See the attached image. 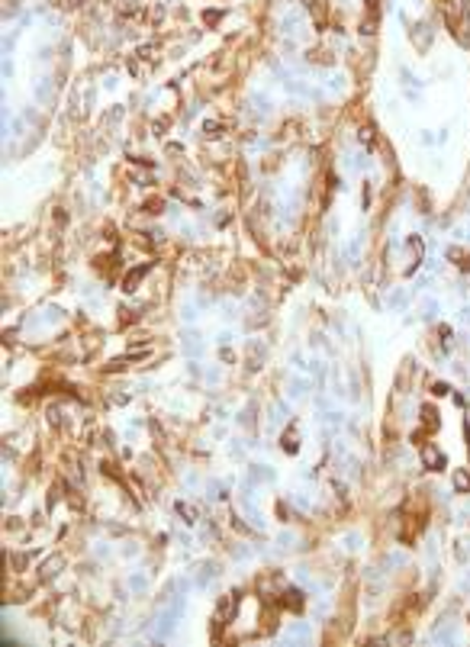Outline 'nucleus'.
I'll return each instance as SVG.
<instances>
[{"mask_svg": "<svg viewBox=\"0 0 470 647\" xmlns=\"http://www.w3.org/2000/svg\"><path fill=\"white\" fill-rule=\"evenodd\" d=\"M422 461H428V464H432V470H441V467H445V454H441L438 448H432V445H425Z\"/></svg>", "mask_w": 470, "mask_h": 647, "instance_id": "nucleus-1", "label": "nucleus"}, {"mask_svg": "<svg viewBox=\"0 0 470 647\" xmlns=\"http://www.w3.org/2000/svg\"><path fill=\"white\" fill-rule=\"evenodd\" d=\"M142 274H145V268H135L132 274L126 277V283H122V290H135V283H139V277H142Z\"/></svg>", "mask_w": 470, "mask_h": 647, "instance_id": "nucleus-2", "label": "nucleus"}, {"mask_svg": "<svg viewBox=\"0 0 470 647\" xmlns=\"http://www.w3.org/2000/svg\"><path fill=\"white\" fill-rule=\"evenodd\" d=\"M454 480H458V489H467V486H470V480H467L464 473H458V476H454Z\"/></svg>", "mask_w": 470, "mask_h": 647, "instance_id": "nucleus-3", "label": "nucleus"}]
</instances>
